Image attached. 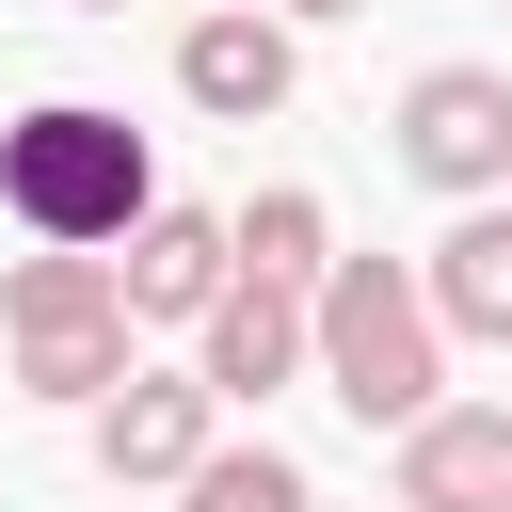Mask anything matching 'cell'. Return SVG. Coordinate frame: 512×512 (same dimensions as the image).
Masks as SVG:
<instances>
[{
  "label": "cell",
  "mask_w": 512,
  "mask_h": 512,
  "mask_svg": "<svg viewBox=\"0 0 512 512\" xmlns=\"http://www.w3.org/2000/svg\"><path fill=\"white\" fill-rule=\"evenodd\" d=\"M192 512H304L288 448H192Z\"/></svg>",
  "instance_id": "obj_12"
},
{
  "label": "cell",
  "mask_w": 512,
  "mask_h": 512,
  "mask_svg": "<svg viewBox=\"0 0 512 512\" xmlns=\"http://www.w3.org/2000/svg\"><path fill=\"white\" fill-rule=\"evenodd\" d=\"M224 272H240V256H224V224L144 192V208H128V256H112V304H128V320H208V288H224Z\"/></svg>",
  "instance_id": "obj_8"
},
{
  "label": "cell",
  "mask_w": 512,
  "mask_h": 512,
  "mask_svg": "<svg viewBox=\"0 0 512 512\" xmlns=\"http://www.w3.org/2000/svg\"><path fill=\"white\" fill-rule=\"evenodd\" d=\"M288 368H304V288L224 272V288H208V400H272Z\"/></svg>",
  "instance_id": "obj_9"
},
{
  "label": "cell",
  "mask_w": 512,
  "mask_h": 512,
  "mask_svg": "<svg viewBox=\"0 0 512 512\" xmlns=\"http://www.w3.org/2000/svg\"><path fill=\"white\" fill-rule=\"evenodd\" d=\"M208 368H112L96 384V464L112 480H192V448H208Z\"/></svg>",
  "instance_id": "obj_6"
},
{
  "label": "cell",
  "mask_w": 512,
  "mask_h": 512,
  "mask_svg": "<svg viewBox=\"0 0 512 512\" xmlns=\"http://www.w3.org/2000/svg\"><path fill=\"white\" fill-rule=\"evenodd\" d=\"M400 512H512V416L416 400L400 416Z\"/></svg>",
  "instance_id": "obj_7"
},
{
  "label": "cell",
  "mask_w": 512,
  "mask_h": 512,
  "mask_svg": "<svg viewBox=\"0 0 512 512\" xmlns=\"http://www.w3.org/2000/svg\"><path fill=\"white\" fill-rule=\"evenodd\" d=\"M272 16H352V0H272Z\"/></svg>",
  "instance_id": "obj_13"
},
{
  "label": "cell",
  "mask_w": 512,
  "mask_h": 512,
  "mask_svg": "<svg viewBox=\"0 0 512 512\" xmlns=\"http://www.w3.org/2000/svg\"><path fill=\"white\" fill-rule=\"evenodd\" d=\"M0 208L32 224V240H128V208H144V128L128 112H96V96H48V112H16L0 128Z\"/></svg>",
  "instance_id": "obj_2"
},
{
  "label": "cell",
  "mask_w": 512,
  "mask_h": 512,
  "mask_svg": "<svg viewBox=\"0 0 512 512\" xmlns=\"http://www.w3.org/2000/svg\"><path fill=\"white\" fill-rule=\"evenodd\" d=\"M288 80H304V64H288V16H272V0H224V16H192V32H176V96H192V112H224V128L288 112Z\"/></svg>",
  "instance_id": "obj_5"
},
{
  "label": "cell",
  "mask_w": 512,
  "mask_h": 512,
  "mask_svg": "<svg viewBox=\"0 0 512 512\" xmlns=\"http://www.w3.org/2000/svg\"><path fill=\"white\" fill-rule=\"evenodd\" d=\"M80 16H128V0H80Z\"/></svg>",
  "instance_id": "obj_14"
},
{
  "label": "cell",
  "mask_w": 512,
  "mask_h": 512,
  "mask_svg": "<svg viewBox=\"0 0 512 512\" xmlns=\"http://www.w3.org/2000/svg\"><path fill=\"white\" fill-rule=\"evenodd\" d=\"M400 160H416L432 192H496V176H512V80H496V64H432V80L400 96Z\"/></svg>",
  "instance_id": "obj_4"
},
{
  "label": "cell",
  "mask_w": 512,
  "mask_h": 512,
  "mask_svg": "<svg viewBox=\"0 0 512 512\" xmlns=\"http://www.w3.org/2000/svg\"><path fill=\"white\" fill-rule=\"evenodd\" d=\"M224 256L272 272V288H320V192H256V208L224 224Z\"/></svg>",
  "instance_id": "obj_11"
},
{
  "label": "cell",
  "mask_w": 512,
  "mask_h": 512,
  "mask_svg": "<svg viewBox=\"0 0 512 512\" xmlns=\"http://www.w3.org/2000/svg\"><path fill=\"white\" fill-rule=\"evenodd\" d=\"M416 288H432V320H448V336H512V208H464V224L432 240V272H416Z\"/></svg>",
  "instance_id": "obj_10"
},
{
  "label": "cell",
  "mask_w": 512,
  "mask_h": 512,
  "mask_svg": "<svg viewBox=\"0 0 512 512\" xmlns=\"http://www.w3.org/2000/svg\"><path fill=\"white\" fill-rule=\"evenodd\" d=\"M304 368H320L368 432H400V416L448 384V320H432V288H416L400 256H320V288H304Z\"/></svg>",
  "instance_id": "obj_1"
},
{
  "label": "cell",
  "mask_w": 512,
  "mask_h": 512,
  "mask_svg": "<svg viewBox=\"0 0 512 512\" xmlns=\"http://www.w3.org/2000/svg\"><path fill=\"white\" fill-rule=\"evenodd\" d=\"M0 320H16V384H32V400H96V384L128 368V304H112V272H96L80 240H32V256L0 272Z\"/></svg>",
  "instance_id": "obj_3"
}]
</instances>
